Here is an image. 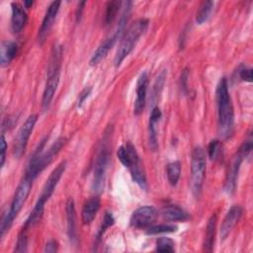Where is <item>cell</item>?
I'll use <instances>...</instances> for the list:
<instances>
[{
  "instance_id": "cell-13",
  "label": "cell",
  "mask_w": 253,
  "mask_h": 253,
  "mask_svg": "<svg viewBox=\"0 0 253 253\" xmlns=\"http://www.w3.org/2000/svg\"><path fill=\"white\" fill-rule=\"evenodd\" d=\"M148 73L146 71L142 72L136 82V98L134 101L133 113L134 115H139L143 112L146 102V93L148 86Z\"/></svg>"
},
{
  "instance_id": "cell-6",
  "label": "cell",
  "mask_w": 253,
  "mask_h": 253,
  "mask_svg": "<svg viewBox=\"0 0 253 253\" xmlns=\"http://www.w3.org/2000/svg\"><path fill=\"white\" fill-rule=\"evenodd\" d=\"M251 150H252V140L249 139V140H246L243 142V144L239 147L236 154L233 156L231 163L229 165L225 183H224V189H225L226 193L232 194L235 191L240 165H241L243 159L250 153Z\"/></svg>"
},
{
  "instance_id": "cell-30",
  "label": "cell",
  "mask_w": 253,
  "mask_h": 253,
  "mask_svg": "<svg viewBox=\"0 0 253 253\" xmlns=\"http://www.w3.org/2000/svg\"><path fill=\"white\" fill-rule=\"evenodd\" d=\"M115 223V218L112 214V212L110 211H106L105 214H104V218H103V221H102V224L98 230V233L96 235L97 237V240L99 241L101 239V237L103 236L104 232L107 230V228H109L110 226H112L113 224Z\"/></svg>"
},
{
  "instance_id": "cell-16",
  "label": "cell",
  "mask_w": 253,
  "mask_h": 253,
  "mask_svg": "<svg viewBox=\"0 0 253 253\" xmlns=\"http://www.w3.org/2000/svg\"><path fill=\"white\" fill-rule=\"evenodd\" d=\"M162 113L158 107H154L151 111L149 117V124H148V141L150 148L155 151L158 148V139H157V129L156 126L160 121Z\"/></svg>"
},
{
  "instance_id": "cell-7",
  "label": "cell",
  "mask_w": 253,
  "mask_h": 253,
  "mask_svg": "<svg viewBox=\"0 0 253 253\" xmlns=\"http://www.w3.org/2000/svg\"><path fill=\"white\" fill-rule=\"evenodd\" d=\"M110 162V151L108 147L103 145V147L100 149L96 162L94 165V171H93V183H92V189L95 193L100 194L105 185L106 180V173Z\"/></svg>"
},
{
  "instance_id": "cell-32",
  "label": "cell",
  "mask_w": 253,
  "mask_h": 253,
  "mask_svg": "<svg viewBox=\"0 0 253 253\" xmlns=\"http://www.w3.org/2000/svg\"><path fill=\"white\" fill-rule=\"evenodd\" d=\"M25 228L22 229L21 233L18 236V240L16 243V252H26L27 251V246H28V238H27V233H26Z\"/></svg>"
},
{
  "instance_id": "cell-25",
  "label": "cell",
  "mask_w": 253,
  "mask_h": 253,
  "mask_svg": "<svg viewBox=\"0 0 253 253\" xmlns=\"http://www.w3.org/2000/svg\"><path fill=\"white\" fill-rule=\"evenodd\" d=\"M166 174H167V179L170 185L175 186L180 178L181 174V163L180 161H173L167 165L166 169Z\"/></svg>"
},
{
  "instance_id": "cell-27",
  "label": "cell",
  "mask_w": 253,
  "mask_h": 253,
  "mask_svg": "<svg viewBox=\"0 0 253 253\" xmlns=\"http://www.w3.org/2000/svg\"><path fill=\"white\" fill-rule=\"evenodd\" d=\"M122 1H109L106 6V13H105V23L106 25H110L116 19L118 12L122 6Z\"/></svg>"
},
{
  "instance_id": "cell-33",
  "label": "cell",
  "mask_w": 253,
  "mask_h": 253,
  "mask_svg": "<svg viewBox=\"0 0 253 253\" xmlns=\"http://www.w3.org/2000/svg\"><path fill=\"white\" fill-rule=\"evenodd\" d=\"M117 156L119 158V160L126 166L128 168L129 166V155H128V152H127V149H126V144L125 145H122L118 148L117 150Z\"/></svg>"
},
{
  "instance_id": "cell-28",
  "label": "cell",
  "mask_w": 253,
  "mask_h": 253,
  "mask_svg": "<svg viewBox=\"0 0 253 253\" xmlns=\"http://www.w3.org/2000/svg\"><path fill=\"white\" fill-rule=\"evenodd\" d=\"M208 153L211 160L212 161L219 160L220 156H222V144L220 140L218 139L211 140L208 146Z\"/></svg>"
},
{
  "instance_id": "cell-36",
  "label": "cell",
  "mask_w": 253,
  "mask_h": 253,
  "mask_svg": "<svg viewBox=\"0 0 253 253\" xmlns=\"http://www.w3.org/2000/svg\"><path fill=\"white\" fill-rule=\"evenodd\" d=\"M58 250V244H57V242L55 241V240H53V239H51V240H49L46 244H45V246H44V249H43V251L44 252H56Z\"/></svg>"
},
{
  "instance_id": "cell-39",
  "label": "cell",
  "mask_w": 253,
  "mask_h": 253,
  "mask_svg": "<svg viewBox=\"0 0 253 253\" xmlns=\"http://www.w3.org/2000/svg\"><path fill=\"white\" fill-rule=\"evenodd\" d=\"M33 4H34L33 1H24V5L26 6V8H30Z\"/></svg>"
},
{
  "instance_id": "cell-11",
  "label": "cell",
  "mask_w": 253,
  "mask_h": 253,
  "mask_svg": "<svg viewBox=\"0 0 253 253\" xmlns=\"http://www.w3.org/2000/svg\"><path fill=\"white\" fill-rule=\"evenodd\" d=\"M61 2L60 1H53L49 4V6L47 7L44 17L42 19L41 28L39 30V34H38V41L41 44H42L46 39V37L48 36V33L50 31V29L52 28L53 22L57 16V13L59 11V7H60Z\"/></svg>"
},
{
  "instance_id": "cell-10",
  "label": "cell",
  "mask_w": 253,
  "mask_h": 253,
  "mask_svg": "<svg viewBox=\"0 0 253 253\" xmlns=\"http://www.w3.org/2000/svg\"><path fill=\"white\" fill-rule=\"evenodd\" d=\"M157 211L151 206H143L136 209L129 219V223L134 228L149 227L157 217Z\"/></svg>"
},
{
  "instance_id": "cell-34",
  "label": "cell",
  "mask_w": 253,
  "mask_h": 253,
  "mask_svg": "<svg viewBox=\"0 0 253 253\" xmlns=\"http://www.w3.org/2000/svg\"><path fill=\"white\" fill-rule=\"evenodd\" d=\"M6 150H7V142L5 139V136L2 134L0 138V166L2 167L5 162V157H6Z\"/></svg>"
},
{
  "instance_id": "cell-22",
  "label": "cell",
  "mask_w": 253,
  "mask_h": 253,
  "mask_svg": "<svg viewBox=\"0 0 253 253\" xmlns=\"http://www.w3.org/2000/svg\"><path fill=\"white\" fill-rule=\"evenodd\" d=\"M216 221L217 216L215 213H213L207 224L206 234H205V240H204V249L206 251H212L213 243H214V236H215V227H216Z\"/></svg>"
},
{
  "instance_id": "cell-29",
  "label": "cell",
  "mask_w": 253,
  "mask_h": 253,
  "mask_svg": "<svg viewBox=\"0 0 253 253\" xmlns=\"http://www.w3.org/2000/svg\"><path fill=\"white\" fill-rule=\"evenodd\" d=\"M178 227L174 224H158V225H153L149 226L146 230V234L148 235H154V234H159V233H171V232H176Z\"/></svg>"
},
{
  "instance_id": "cell-35",
  "label": "cell",
  "mask_w": 253,
  "mask_h": 253,
  "mask_svg": "<svg viewBox=\"0 0 253 253\" xmlns=\"http://www.w3.org/2000/svg\"><path fill=\"white\" fill-rule=\"evenodd\" d=\"M239 76L243 81L246 82H251L252 81V69L251 68H246L243 67L240 71H239Z\"/></svg>"
},
{
  "instance_id": "cell-18",
  "label": "cell",
  "mask_w": 253,
  "mask_h": 253,
  "mask_svg": "<svg viewBox=\"0 0 253 253\" xmlns=\"http://www.w3.org/2000/svg\"><path fill=\"white\" fill-rule=\"evenodd\" d=\"M121 37L114 33V35L110 38H108L107 40H105L99 46L98 48L95 50V52L92 54L91 58H90V65H96L98 64L103 58L106 57V55L108 54L109 50L114 46V44L116 43V42L120 39Z\"/></svg>"
},
{
  "instance_id": "cell-5",
  "label": "cell",
  "mask_w": 253,
  "mask_h": 253,
  "mask_svg": "<svg viewBox=\"0 0 253 253\" xmlns=\"http://www.w3.org/2000/svg\"><path fill=\"white\" fill-rule=\"evenodd\" d=\"M206 152L201 146H197L193 149L191 155V187L192 192L196 197L201 194L206 177Z\"/></svg>"
},
{
  "instance_id": "cell-21",
  "label": "cell",
  "mask_w": 253,
  "mask_h": 253,
  "mask_svg": "<svg viewBox=\"0 0 253 253\" xmlns=\"http://www.w3.org/2000/svg\"><path fill=\"white\" fill-rule=\"evenodd\" d=\"M18 51V45L12 41H4L1 43L0 62L2 66L8 65L16 56Z\"/></svg>"
},
{
  "instance_id": "cell-3",
  "label": "cell",
  "mask_w": 253,
  "mask_h": 253,
  "mask_svg": "<svg viewBox=\"0 0 253 253\" xmlns=\"http://www.w3.org/2000/svg\"><path fill=\"white\" fill-rule=\"evenodd\" d=\"M148 27V20L141 18L134 21L129 27L123 33L118 50L115 55L114 64L119 67L124 59L131 52L134 45L136 44L138 39L144 34Z\"/></svg>"
},
{
  "instance_id": "cell-38",
  "label": "cell",
  "mask_w": 253,
  "mask_h": 253,
  "mask_svg": "<svg viewBox=\"0 0 253 253\" xmlns=\"http://www.w3.org/2000/svg\"><path fill=\"white\" fill-rule=\"evenodd\" d=\"M86 4V2H80L79 4H78V7H77V11H76V20L78 21V20H80V18H81V15H82V11H83V7H84V5Z\"/></svg>"
},
{
  "instance_id": "cell-24",
  "label": "cell",
  "mask_w": 253,
  "mask_h": 253,
  "mask_svg": "<svg viewBox=\"0 0 253 253\" xmlns=\"http://www.w3.org/2000/svg\"><path fill=\"white\" fill-rule=\"evenodd\" d=\"M128 169L130 171V175H131L133 182H135L142 190H146L147 189V181H146L145 173L141 166V162L131 166Z\"/></svg>"
},
{
  "instance_id": "cell-4",
  "label": "cell",
  "mask_w": 253,
  "mask_h": 253,
  "mask_svg": "<svg viewBox=\"0 0 253 253\" xmlns=\"http://www.w3.org/2000/svg\"><path fill=\"white\" fill-rule=\"evenodd\" d=\"M62 60V47L60 45H55L52 49L50 63L48 66V75L45 82L44 90L42 93V107L43 110H46L55 94L57 89L59 78H60V65Z\"/></svg>"
},
{
  "instance_id": "cell-37",
  "label": "cell",
  "mask_w": 253,
  "mask_h": 253,
  "mask_svg": "<svg viewBox=\"0 0 253 253\" xmlns=\"http://www.w3.org/2000/svg\"><path fill=\"white\" fill-rule=\"evenodd\" d=\"M91 93V87H88V88H85L80 94H79V100H78V107H80L83 102L85 101V99L89 96V94Z\"/></svg>"
},
{
  "instance_id": "cell-26",
  "label": "cell",
  "mask_w": 253,
  "mask_h": 253,
  "mask_svg": "<svg viewBox=\"0 0 253 253\" xmlns=\"http://www.w3.org/2000/svg\"><path fill=\"white\" fill-rule=\"evenodd\" d=\"M213 8V2L212 1H204L202 3V5L200 6L198 12H197V16H196V21L198 24L202 25L205 22H207L211 14Z\"/></svg>"
},
{
  "instance_id": "cell-1",
  "label": "cell",
  "mask_w": 253,
  "mask_h": 253,
  "mask_svg": "<svg viewBox=\"0 0 253 253\" xmlns=\"http://www.w3.org/2000/svg\"><path fill=\"white\" fill-rule=\"evenodd\" d=\"M217 102V132L219 137L227 139L234 128V111L228 92L227 80L221 78L216 88Z\"/></svg>"
},
{
  "instance_id": "cell-9",
  "label": "cell",
  "mask_w": 253,
  "mask_h": 253,
  "mask_svg": "<svg viewBox=\"0 0 253 253\" xmlns=\"http://www.w3.org/2000/svg\"><path fill=\"white\" fill-rule=\"evenodd\" d=\"M32 184H33V180L25 176V178L21 181V183L17 187L11 203V207L9 209V213L13 218L17 216V214L22 210L24 204L26 203L27 198L32 189Z\"/></svg>"
},
{
  "instance_id": "cell-8",
  "label": "cell",
  "mask_w": 253,
  "mask_h": 253,
  "mask_svg": "<svg viewBox=\"0 0 253 253\" xmlns=\"http://www.w3.org/2000/svg\"><path fill=\"white\" fill-rule=\"evenodd\" d=\"M37 121H38L37 115H34V114L30 115L25 121V123L22 125L20 129L18 130L16 137L14 139V144H13V155L16 158H21L25 153L28 140L31 136V133L33 132V129L35 127Z\"/></svg>"
},
{
  "instance_id": "cell-31",
  "label": "cell",
  "mask_w": 253,
  "mask_h": 253,
  "mask_svg": "<svg viewBox=\"0 0 253 253\" xmlns=\"http://www.w3.org/2000/svg\"><path fill=\"white\" fill-rule=\"evenodd\" d=\"M156 251L174 252V242L168 237H160L156 240Z\"/></svg>"
},
{
  "instance_id": "cell-23",
  "label": "cell",
  "mask_w": 253,
  "mask_h": 253,
  "mask_svg": "<svg viewBox=\"0 0 253 253\" xmlns=\"http://www.w3.org/2000/svg\"><path fill=\"white\" fill-rule=\"evenodd\" d=\"M44 204L43 202L38 200L33 211H31L29 217L27 218L26 222H25V225H24V228L25 229H28L30 227H33L35 226L36 224H38L42 217V214H43V210H44Z\"/></svg>"
},
{
  "instance_id": "cell-20",
  "label": "cell",
  "mask_w": 253,
  "mask_h": 253,
  "mask_svg": "<svg viewBox=\"0 0 253 253\" xmlns=\"http://www.w3.org/2000/svg\"><path fill=\"white\" fill-rule=\"evenodd\" d=\"M162 216L170 221H186L190 218L189 213L177 205H168L161 210Z\"/></svg>"
},
{
  "instance_id": "cell-15",
  "label": "cell",
  "mask_w": 253,
  "mask_h": 253,
  "mask_svg": "<svg viewBox=\"0 0 253 253\" xmlns=\"http://www.w3.org/2000/svg\"><path fill=\"white\" fill-rule=\"evenodd\" d=\"M66 212V224H67V235L71 242L77 240V230H76V211L75 204L72 198H69L65 204Z\"/></svg>"
},
{
  "instance_id": "cell-14",
  "label": "cell",
  "mask_w": 253,
  "mask_h": 253,
  "mask_svg": "<svg viewBox=\"0 0 253 253\" xmlns=\"http://www.w3.org/2000/svg\"><path fill=\"white\" fill-rule=\"evenodd\" d=\"M243 213V209L240 206H232L227 211L226 215L223 218V221L220 226V238L224 240L228 234L231 232L233 227L239 221Z\"/></svg>"
},
{
  "instance_id": "cell-17",
  "label": "cell",
  "mask_w": 253,
  "mask_h": 253,
  "mask_svg": "<svg viewBox=\"0 0 253 253\" xmlns=\"http://www.w3.org/2000/svg\"><path fill=\"white\" fill-rule=\"evenodd\" d=\"M12 16H11V28L14 33H19L26 26L28 21V16L24 8L16 2L11 4Z\"/></svg>"
},
{
  "instance_id": "cell-2",
  "label": "cell",
  "mask_w": 253,
  "mask_h": 253,
  "mask_svg": "<svg viewBox=\"0 0 253 253\" xmlns=\"http://www.w3.org/2000/svg\"><path fill=\"white\" fill-rule=\"evenodd\" d=\"M44 143H45V139L41 141V144L34 152L26 171V176L32 179L33 181L46 166H48L52 162L53 158L65 145L66 138L59 137L46 151L43 152L42 148L44 146Z\"/></svg>"
},
{
  "instance_id": "cell-19",
  "label": "cell",
  "mask_w": 253,
  "mask_h": 253,
  "mask_svg": "<svg viewBox=\"0 0 253 253\" xmlns=\"http://www.w3.org/2000/svg\"><path fill=\"white\" fill-rule=\"evenodd\" d=\"M100 199L98 197H92V198H89L83 205V208H82V211H81V219H82V222L84 224H90L99 209H100Z\"/></svg>"
},
{
  "instance_id": "cell-12",
  "label": "cell",
  "mask_w": 253,
  "mask_h": 253,
  "mask_svg": "<svg viewBox=\"0 0 253 253\" xmlns=\"http://www.w3.org/2000/svg\"><path fill=\"white\" fill-rule=\"evenodd\" d=\"M65 166H66V162L65 161H62L60 162L53 170L52 172L50 173V175L48 176V178L46 179L43 187H42V193L39 197L38 200L45 203L50 197L51 195L53 194L62 174L64 173V170H65Z\"/></svg>"
}]
</instances>
